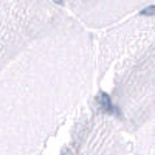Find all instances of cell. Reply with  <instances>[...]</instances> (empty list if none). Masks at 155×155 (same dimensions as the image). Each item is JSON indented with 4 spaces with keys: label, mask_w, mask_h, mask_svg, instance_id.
<instances>
[{
    "label": "cell",
    "mask_w": 155,
    "mask_h": 155,
    "mask_svg": "<svg viewBox=\"0 0 155 155\" xmlns=\"http://www.w3.org/2000/svg\"><path fill=\"white\" fill-rule=\"evenodd\" d=\"M98 101H99V104L102 106V109H104L106 112H116V109L112 104V99H110V96L107 93H101L98 96Z\"/></svg>",
    "instance_id": "1"
},
{
    "label": "cell",
    "mask_w": 155,
    "mask_h": 155,
    "mask_svg": "<svg viewBox=\"0 0 155 155\" xmlns=\"http://www.w3.org/2000/svg\"><path fill=\"white\" fill-rule=\"evenodd\" d=\"M141 16H155V6H147L144 8L143 11H141Z\"/></svg>",
    "instance_id": "2"
},
{
    "label": "cell",
    "mask_w": 155,
    "mask_h": 155,
    "mask_svg": "<svg viewBox=\"0 0 155 155\" xmlns=\"http://www.w3.org/2000/svg\"><path fill=\"white\" fill-rule=\"evenodd\" d=\"M53 2L58 3V5H62V3H64V0H53Z\"/></svg>",
    "instance_id": "3"
}]
</instances>
